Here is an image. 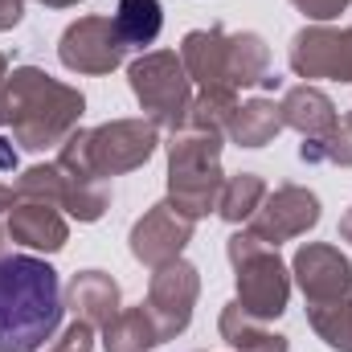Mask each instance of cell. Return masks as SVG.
Segmentation results:
<instances>
[{
    "label": "cell",
    "instance_id": "obj_1",
    "mask_svg": "<svg viewBox=\"0 0 352 352\" xmlns=\"http://www.w3.org/2000/svg\"><path fill=\"white\" fill-rule=\"evenodd\" d=\"M62 324L58 270L33 254L0 258V352H37Z\"/></svg>",
    "mask_w": 352,
    "mask_h": 352
},
{
    "label": "cell",
    "instance_id": "obj_2",
    "mask_svg": "<svg viewBox=\"0 0 352 352\" xmlns=\"http://www.w3.org/2000/svg\"><path fill=\"white\" fill-rule=\"evenodd\" d=\"M119 33L127 45H144L160 33V0H123L119 8Z\"/></svg>",
    "mask_w": 352,
    "mask_h": 352
}]
</instances>
